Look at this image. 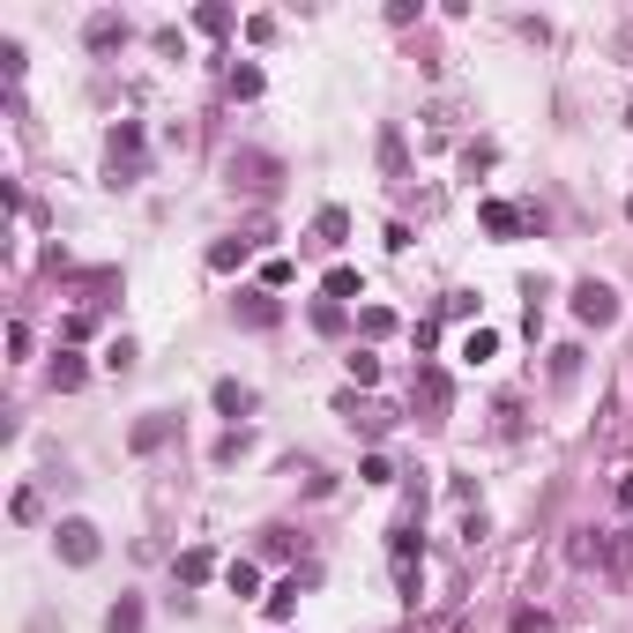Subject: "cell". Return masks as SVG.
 Here are the masks:
<instances>
[{"label": "cell", "mask_w": 633, "mask_h": 633, "mask_svg": "<svg viewBox=\"0 0 633 633\" xmlns=\"http://www.w3.org/2000/svg\"><path fill=\"white\" fill-rule=\"evenodd\" d=\"M105 171H112V187H134L142 179V120H120L105 134Z\"/></svg>", "instance_id": "6da1fadb"}, {"label": "cell", "mask_w": 633, "mask_h": 633, "mask_svg": "<svg viewBox=\"0 0 633 633\" xmlns=\"http://www.w3.org/2000/svg\"><path fill=\"white\" fill-rule=\"evenodd\" d=\"M276 179H284V165L268 150H239L231 157V187H247V194H276Z\"/></svg>", "instance_id": "7a4b0ae2"}, {"label": "cell", "mask_w": 633, "mask_h": 633, "mask_svg": "<svg viewBox=\"0 0 633 633\" xmlns=\"http://www.w3.org/2000/svg\"><path fill=\"white\" fill-rule=\"evenodd\" d=\"M574 321L611 329V321H619V291H611V284H596V276H582V284H574Z\"/></svg>", "instance_id": "3957f363"}, {"label": "cell", "mask_w": 633, "mask_h": 633, "mask_svg": "<svg viewBox=\"0 0 633 633\" xmlns=\"http://www.w3.org/2000/svg\"><path fill=\"white\" fill-rule=\"evenodd\" d=\"M447 403H455V380L440 373V366H418V380H410V410H425V418H447Z\"/></svg>", "instance_id": "277c9868"}, {"label": "cell", "mask_w": 633, "mask_h": 633, "mask_svg": "<svg viewBox=\"0 0 633 633\" xmlns=\"http://www.w3.org/2000/svg\"><path fill=\"white\" fill-rule=\"evenodd\" d=\"M52 551H60L68 566H89V559H97V522H83V514H68V522L52 529Z\"/></svg>", "instance_id": "5b68a950"}, {"label": "cell", "mask_w": 633, "mask_h": 633, "mask_svg": "<svg viewBox=\"0 0 633 633\" xmlns=\"http://www.w3.org/2000/svg\"><path fill=\"white\" fill-rule=\"evenodd\" d=\"M210 403H216V418H231V425L261 410V395H253L247 380H216V387H210Z\"/></svg>", "instance_id": "8992f818"}, {"label": "cell", "mask_w": 633, "mask_h": 633, "mask_svg": "<svg viewBox=\"0 0 633 633\" xmlns=\"http://www.w3.org/2000/svg\"><path fill=\"white\" fill-rule=\"evenodd\" d=\"M83 45H89V52H120V45H127V15L97 8V15L83 23Z\"/></svg>", "instance_id": "52a82bcc"}, {"label": "cell", "mask_w": 633, "mask_h": 633, "mask_svg": "<svg viewBox=\"0 0 633 633\" xmlns=\"http://www.w3.org/2000/svg\"><path fill=\"white\" fill-rule=\"evenodd\" d=\"M336 410H343V425H350V432H366V440H380V432H387V410H373V403H358V395H336Z\"/></svg>", "instance_id": "ba28073f"}, {"label": "cell", "mask_w": 633, "mask_h": 633, "mask_svg": "<svg viewBox=\"0 0 633 633\" xmlns=\"http://www.w3.org/2000/svg\"><path fill=\"white\" fill-rule=\"evenodd\" d=\"M165 440H171V410H150V418H134V432H127L134 455H157Z\"/></svg>", "instance_id": "9c48e42d"}, {"label": "cell", "mask_w": 633, "mask_h": 633, "mask_svg": "<svg viewBox=\"0 0 633 633\" xmlns=\"http://www.w3.org/2000/svg\"><path fill=\"white\" fill-rule=\"evenodd\" d=\"M596 566H604L611 582H633V529H611V537H604V559H596Z\"/></svg>", "instance_id": "30bf717a"}, {"label": "cell", "mask_w": 633, "mask_h": 633, "mask_svg": "<svg viewBox=\"0 0 633 633\" xmlns=\"http://www.w3.org/2000/svg\"><path fill=\"white\" fill-rule=\"evenodd\" d=\"M343 239H350V210H336V202H329V210L313 216V247H321V253H336Z\"/></svg>", "instance_id": "8fae6325"}, {"label": "cell", "mask_w": 633, "mask_h": 633, "mask_svg": "<svg viewBox=\"0 0 633 633\" xmlns=\"http://www.w3.org/2000/svg\"><path fill=\"white\" fill-rule=\"evenodd\" d=\"M239 321H247V329H276V321H284V306H276L268 291H239Z\"/></svg>", "instance_id": "7c38bea8"}, {"label": "cell", "mask_w": 633, "mask_h": 633, "mask_svg": "<svg viewBox=\"0 0 633 633\" xmlns=\"http://www.w3.org/2000/svg\"><path fill=\"white\" fill-rule=\"evenodd\" d=\"M477 224H485V231H492V239H514V231H522V224H529V216L514 210V202H485V210H477Z\"/></svg>", "instance_id": "4fadbf2b"}, {"label": "cell", "mask_w": 633, "mask_h": 633, "mask_svg": "<svg viewBox=\"0 0 633 633\" xmlns=\"http://www.w3.org/2000/svg\"><path fill=\"white\" fill-rule=\"evenodd\" d=\"M210 574H216V551H202V545H194V551H179V589H202Z\"/></svg>", "instance_id": "5bb4252c"}, {"label": "cell", "mask_w": 633, "mask_h": 633, "mask_svg": "<svg viewBox=\"0 0 633 633\" xmlns=\"http://www.w3.org/2000/svg\"><path fill=\"white\" fill-rule=\"evenodd\" d=\"M380 171H387V179H403V171H410V150H403V134H395V127H380Z\"/></svg>", "instance_id": "9a60e30c"}, {"label": "cell", "mask_w": 633, "mask_h": 633, "mask_svg": "<svg viewBox=\"0 0 633 633\" xmlns=\"http://www.w3.org/2000/svg\"><path fill=\"white\" fill-rule=\"evenodd\" d=\"M306 582H313V574H291V582H276V589H268V619H291V611H298V589H306Z\"/></svg>", "instance_id": "2e32d148"}, {"label": "cell", "mask_w": 633, "mask_h": 633, "mask_svg": "<svg viewBox=\"0 0 633 633\" xmlns=\"http://www.w3.org/2000/svg\"><path fill=\"white\" fill-rule=\"evenodd\" d=\"M83 358H75V350H60V358H52V387H60V395H75V387H83Z\"/></svg>", "instance_id": "e0dca14e"}, {"label": "cell", "mask_w": 633, "mask_h": 633, "mask_svg": "<svg viewBox=\"0 0 633 633\" xmlns=\"http://www.w3.org/2000/svg\"><path fill=\"white\" fill-rule=\"evenodd\" d=\"M134 366H142V350H134V343H127V336H112V343H105V373H134Z\"/></svg>", "instance_id": "ac0fdd59"}, {"label": "cell", "mask_w": 633, "mask_h": 633, "mask_svg": "<svg viewBox=\"0 0 633 633\" xmlns=\"http://www.w3.org/2000/svg\"><path fill=\"white\" fill-rule=\"evenodd\" d=\"M247 247H253V239H216V247H210V268H216V276H231V268L247 261Z\"/></svg>", "instance_id": "d6986e66"}, {"label": "cell", "mask_w": 633, "mask_h": 633, "mask_svg": "<svg viewBox=\"0 0 633 633\" xmlns=\"http://www.w3.org/2000/svg\"><path fill=\"white\" fill-rule=\"evenodd\" d=\"M194 31L224 38V31H231V8H224V0H202V8H194Z\"/></svg>", "instance_id": "ffe728a7"}, {"label": "cell", "mask_w": 633, "mask_h": 633, "mask_svg": "<svg viewBox=\"0 0 633 633\" xmlns=\"http://www.w3.org/2000/svg\"><path fill=\"white\" fill-rule=\"evenodd\" d=\"M105 626H112V633H142V604H134V596H120V604L105 611Z\"/></svg>", "instance_id": "44dd1931"}, {"label": "cell", "mask_w": 633, "mask_h": 633, "mask_svg": "<svg viewBox=\"0 0 633 633\" xmlns=\"http://www.w3.org/2000/svg\"><path fill=\"white\" fill-rule=\"evenodd\" d=\"M321 291L343 306V298H366V284H358V268H329V284H321Z\"/></svg>", "instance_id": "7402d4cb"}, {"label": "cell", "mask_w": 633, "mask_h": 633, "mask_svg": "<svg viewBox=\"0 0 633 633\" xmlns=\"http://www.w3.org/2000/svg\"><path fill=\"white\" fill-rule=\"evenodd\" d=\"M253 582H261L253 559H231V566H224V589H231V596H253Z\"/></svg>", "instance_id": "603a6c76"}, {"label": "cell", "mask_w": 633, "mask_h": 633, "mask_svg": "<svg viewBox=\"0 0 633 633\" xmlns=\"http://www.w3.org/2000/svg\"><path fill=\"white\" fill-rule=\"evenodd\" d=\"M582 373V350H574V343H559V350H551V380H559V387H566V380Z\"/></svg>", "instance_id": "cb8c5ba5"}, {"label": "cell", "mask_w": 633, "mask_h": 633, "mask_svg": "<svg viewBox=\"0 0 633 633\" xmlns=\"http://www.w3.org/2000/svg\"><path fill=\"white\" fill-rule=\"evenodd\" d=\"M343 366H350V380H358V387H373V380H380V358H373V350H350Z\"/></svg>", "instance_id": "d4e9b609"}, {"label": "cell", "mask_w": 633, "mask_h": 633, "mask_svg": "<svg viewBox=\"0 0 633 633\" xmlns=\"http://www.w3.org/2000/svg\"><path fill=\"white\" fill-rule=\"evenodd\" d=\"M313 329H321V336H343V306H336V298L313 306Z\"/></svg>", "instance_id": "484cf974"}, {"label": "cell", "mask_w": 633, "mask_h": 633, "mask_svg": "<svg viewBox=\"0 0 633 633\" xmlns=\"http://www.w3.org/2000/svg\"><path fill=\"white\" fill-rule=\"evenodd\" d=\"M358 329H366V336H395V313H387V306H366Z\"/></svg>", "instance_id": "4316f807"}, {"label": "cell", "mask_w": 633, "mask_h": 633, "mask_svg": "<svg viewBox=\"0 0 633 633\" xmlns=\"http://www.w3.org/2000/svg\"><path fill=\"white\" fill-rule=\"evenodd\" d=\"M492 350H500V336H492V329H477V336L463 343V358H469V366H485V358H492Z\"/></svg>", "instance_id": "83f0119b"}, {"label": "cell", "mask_w": 633, "mask_h": 633, "mask_svg": "<svg viewBox=\"0 0 633 633\" xmlns=\"http://www.w3.org/2000/svg\"><path fill=\"white\" fill-rule=\"evenodd\" d=\"M231 97H261V68H231Z\"/></svg>", "instance_id": "f1b7e54d"}, {"label": "cell", "mask_w": 633, "mask_h": 633, "mask_svg": "<svg viewBox=\"0 0 633 633\" xmlns=\"http://www.w3.org/2000/svg\"><path fill=\"white\" fill-rule=\"evenodd\" d=\"M514 633H551V619H545V611H529V604H522V611H514Z\"/></svg>", "instance_id": "f546056e"}, {"label": "cell", "mask_w": 633, "mask_h": 633, "mask_svg": "<svg viewBox=\"0 0 633 633\" xmlns=\"http://www.w3.org/2000/svg\"><path fill=\"white\" fill-rule=\"evenodd\" d=\"M358 477H366V485H387V477H395V463H387V455H366V469H358Z\"/></svg>", "instance_id": "4dcf8cb0"}, {"label": "cell", "mask_w": 633, "mask_h": 633, "mask_svg": "<svg viewBox=\"0 0 633 633\" xmlns=\"http://www.w3.org/2000/svg\"><path fill=\"white\" fill-rule=\"evenodd\" d=\"M619 60H626V68H633V23H626V31H619Z\"/></svg>", "instance_id": "1f68e13d"}, {"label": "cell", "mask_w": 633, "mask_h": 633, "mask_svg": "<svg viewBox=\"0 0 633 633\" xmlns=\"http://www.w3.org/2000/svg\"><path fill=\"white\" fill-rule=\"evenodd\" d=\"M619 500H626V506H633V469H626V477H619Z\"/></svg>", "instance_id": "d6a6232c"}, {"label": "cell", "mask_w": 633, "mask_h": 633, "mask_svg": "<svg viewBox=\"0 0 633 633\" xmlns=\"http://www.w3.org/2000/svg\"><path fill=\"white\" fill-rule=\"evenodd\" d=\"M626 216H633V194H626Z\"/></svg>", "instance_id": "836d02e7"}, {"label": "cell", "mask_w": 633, "mask_h": 633, "mask_svg": "<svg viewBox=\"0 0 633 633\" xmlns=\"http://www.w3.org/2000/svg\"><path fill=\"white\" fill-rule=\"evenodd\" d=\"M626 127H633V105H626Z\"/></svg>", "instance_id": "e575fe53"}]
</instances>
